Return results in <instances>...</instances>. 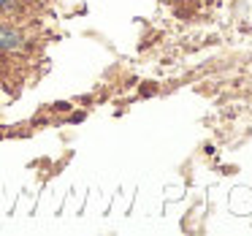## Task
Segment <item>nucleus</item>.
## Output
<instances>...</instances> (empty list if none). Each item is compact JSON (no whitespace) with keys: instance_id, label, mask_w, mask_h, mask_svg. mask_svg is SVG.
I'll return each mask as SVG.
<instances>
[{"instance_id":"1","label":"nucleus","mask_w":252,"mask_h":236,"mask_svg":"<svg viewBox=\"0 0 252 236\" xmlns=\"http://www.w3.org/2000/svg\"><path fill=\"white\" fill-rule=\"evenodd\" d=\"M17 35L11 33V30H6V28H0V46H17Z\"/></svg>"},{"instance_id":"2","label":"nucleus","mask_w":252,"mask_h":236,"mask_svg":"<svg viewBox=\"0 0 252 236\" xmlns=\"http://www.w3.org/2000/svg\"><path fill=\"white\" fill-rule=\"evenodd\" d=\"M6 3H8V0H0V6H6Z\"/></svg>"}]
</instances>
